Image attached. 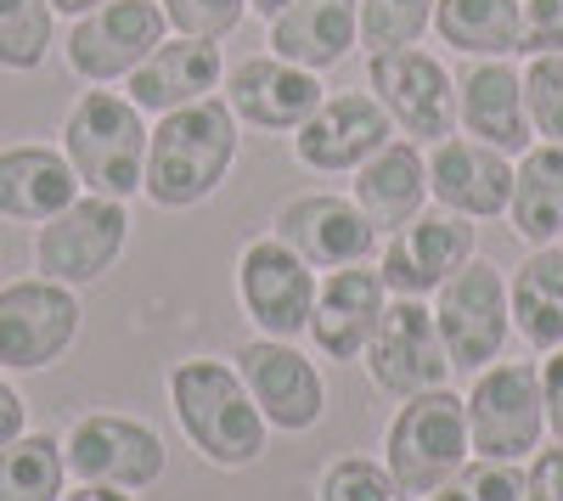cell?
Masks as SVG:
<instances>
[{
  "instance_id": "obj_25",
  "label": "cell",
  "mask_w": 563,
  "mask_h": 501,
  "mask_svg": "<svg viewBox=\"0 0 563 501\" xmlns=\"http://www.w3.org/2000/svg\"><path fill=\"white\" fill-rule=\"evenodd\" d=\"M74 192H79V175H74L68 153H52V147L0 153V214L7 220L45 225L74 203Z\"/></svg>"
},
{
  "instance_id": "obj_9",
  "label": "cell",
  "mask_w": 563,
  "mask_h": 501,
  "mask_svg": "<svg viewBox=\"0 0 563 501\" xmlns=\"http://www.w3.org/2000/svg\"><path fill=\"white\" fill-rule=\"evenodd\" d=\"M366 372L384 394H422V389H440L451 378V355L440 338V322L422 299H389L378 315V333L366 344Z\"/></svg>"
},
{
  "instance_id": "obj_13",
  "label": "cell",
  "mask_w": 563,
  "mask_h": 501,
  "mask_svg": "<svg viewBox=\"0 0 563 501\" xmlns=\"http://www.w3.org/2000/svg\"><path fill=\"white\" fill-rule=\"evenodd\" d=\"M68 474H79L85 485H113V490H147L164 479V439L135 423V417H113V412H97L85 417L68 445Z\"/></svg>"
},
{
  "instance_id": "obj_10",
  "label": "cell",
  "mask_w": 563,
  "mask_h": 501,
  "mask_svg": "<svg viewBox=\"0 0 563 501\" xmlns=\"http://www.w3.org/2000/svg\"><path fill=\"white\" fill-rule=\"evenodd\" d=\"M79 338V299L68 282L34 277L0 288V367L40 372Z\"/></svg>"
},
{
  "instance_id": "obj_1",
  "label": "cell",
  "mask_w": 563,
  "mask_h": 501,
  "mask_svg": "<svg viewBox=\"0 0 563 501\" xmlns=\"http://www.w3.org/2000/svg\"><path fill=\"white\" fill-rule=\"evenodd\" d=\"M231 164H238V113L225 108V97L186 102L175 113H158V130H147L141 192L158 209H192L220 192Z\"/></svg>"
},
{
  "instance_id": "obj_34",
  "label": "cell",
  "mask_w": 563,
  "mask_h": 501,
  "mask_svg": "<svg viewBox=\"0 0 563 501\" xmlns=\"http://www.w3.org/2000/svg\"><path fill=\"white\" fill-rule=\"evenodd\" d=\"M321 501H406L400 479L378 463H366V457H344L327 468L321 479Z\"/></svg>"
},
{
  "instance_id": "obj_15",
  "label": "cell",
  "mask_w": 563,
  "mask_h": 501,
  "mask_svg": "<svg viewBox=\"0 0 563 501\" xmlns=\"http://www.w3.org/2000/svg\"><path fill=\"white\" fill-rule=\"evenodd\" d=\"M271 237L288 243L316 270H339V265L372 259V248H378V225L361 214V203H344L333 192H310V198H288L276 209Z\"/></svg>"
},
{
  "instance_id": "obj_32",
  "label": "cell",
  "mask_w": 563,
  "mask_h": 501,
  "mask_svg": "<svg viewBox=\"0 0 563 501\" xmlns=\"http://www.w3.org/2000/svg\"><path fill=\"white\" fill-rule=\"evenodd\" d=\"M525 119L541 142L563 147V52H541L525 68Z\"/></svg>"
},
{
  "instance_id": "obj_26",
  "label": "cell",
  "mask_w": 563,
  "mask_h": 501,
  "mask_svg": "<svg viewBox=\"0 0 563 501\" xmlns=\"http://www.w3.org/2000/svg\"><path fill=\"white\" fill-rule=\"evenodd\" d=\"M507 220L519 232V243H536V248L563 237V147L558 142H536L519 153Z\"/></svg>"
},
{
  "instance_id": "obj_21",
  "label": "cell",
  "mask_w": 563,
  "mask_h": 501,
  "mask_svg": "<svg viewBox=\"0 0 563 501\" xmlns=\"http://www.w3.org/2000/svg\"><path fill=\"white\" fill-rule=\"evenodd\" d=\"M384 304H389V288H384L378 270H366V259L361 265H339L333 277L316 288V310H310L305 333L316 338L321 355L355 360V355H366L372 333H378Z\"/></svg>"
},
{
  "instance_id": "obj_37",
  "label": "cell",
  "mask_w": 563,
  "mask_h": 501,
  "mask_svg": "<svg viewBox=\"0 0 563 501\" xmlns=\"http://www.w3.org/2000/svg\"><path fill=\"white\" fill-rule=\"evenodd\" d=\"M525 501H563V439L552 450H536V457H530Z\"/></svg>"
},
{
  "instance_id": "obj_29",
  "label": "cell",
  "mask_w": 563,
  "mask_h": 501,
  "mask_svg": "<svg viewBox=\"0 0 563 501\" xmlns=\"http://www.w3.org/2000/svg\"><path fill=\"white\" fill-rule=\"evenodd\" d=\"M68 457L52 434H18L0 445V501H63Z\"/></svg>"
},
{
  "instance_id": "obj_3",
  "label": "cell",
  "mask_w": 563,
  "mask_h": 501,
  "mask_svg": "<svg viewBox=\"0 0 563 501\" xmlns=\"http://www.w3.org/2000/svg\"><path fill=\"white\" fill-rule=\"evenodd\" d=\"M68 164L79 187L102 198H130L141 192V169H147V124L141 108L119 90H85L68 113Z\"/></svg>"
},
{
  "instance_id": "obj_19",
  "label": "cell",
  "mask_w": 563,
  "mask_h": 501,
  "mask_svg": "<svg viewBox=\"0 0 563 501\" xmlns=\"http://www.w3.org/2000/svg\"><path fill=\"white\" fill-rule=\"evenodd\" d=\"M321 97H327L321 79L276 52L249 57L225 74V108L238 113V124H254V130H299Z\"/></svg>"
},
{
  "instance_id": "obj_7",
  "label": "cell",
  "mask_w": 563,
  "mask_h": 501,
  "mask_svg": "<svg viewBox=\"0 0 563 501\" xmlns=\"http://www.w3.org/2000/svg\"><path fill=\"white\" fill-rule=\"evenodd\" d=\"M434 322L445 338L451 367L462 372H485L490 360L507 344V288H501V270L490 259H467L462 270L440 282V304H434Z\"/></svg>"
},
{
  "instance_id": "obj_36",
  "label": "cell",
  "mask_w": 563,
  "mask_h": 501,
  "mask_svg": "<svg viewBox=\"0 0 563 501\" xmlns=\"http://www.w3.org/2000/svg\"><path fill=\"white\" fill-rule=\"evenodd\" d=\"M519 52H563V0H525V45Z\"/></svg>"
},
{
  "instance_id": "obj_40",
  "label": "cell",
  "mask_w": 563,
  "mask_h": 501,
  "mask_svg": "<svg viewBox=\"0 0 563 501\" xmlns=\"http://www.w3.org/2000/svg\"><path fill=\"white\" fill-rule=\"evenodd\" d=\"M63 501H130V496L113 490V485H85V490H74V496H63Z\"/></svg>"
},
{
  "instance_id": "obj_5",
  "label": "cell",
  "mask_w": 563,
  "mask_h": 501,
  "mask_svg": "<svg viewBox=\"0 0 563 501\" xmlns=\"http://www.w3.org/2000/svg\"><path fill=\"white\" fill-rule=\"evenodd\" d=\"M467 405V445L485 463H525L541 445L547 405H541V372L530 360H501V367L474 372Z\"/></svg>"
},
{
  "instance_id": "obj_2",
  "label": "cell",
  "mask_w": 563,
  "mask_h": 501,
  "mask_svg": "<svg viewBox=\"0 0 563 501\" xmlns=\"http://www.w3.org/2000/svg\"><path fill=\"white\" fill-rule=\"evenodd\" d=\"M175 417L214 468H249L265 457V417L243 383L238 367L225 360H180L169 372Z\"/></svg>"
},
{
  "instance_id": "obj_38",
  "label": "cell",
  "mask_w": 563,
  "mask_h": 501,
  "mask_svg": "<svg viewBox=\"0 0 563 501\" xmlns=\"http://www.w3.org/2000/svg\"><path fill=\"white\" fill-rule=\"evenodd\" d=\"M541 405H547L552 434L563 439V355H547V367H541Z\"/></svg>"
},
{
  "instance_id": "obj_20",
  "label": "cell",
  "mask_w": 563,
  "mask_h": 501,
  "mask_svg": "<svg viewBox=\"0 0 563 501\" xmlns=\"http://www.w3.org/2000/svg\"><path fill=\"white\" fill-rule=\"evenodd\" d=\"M429 192L467 220L507 214L512 164H507V153L485 147L479 135H440L429 153Z\"/></svg>"
},
{
  "instance_id": "obj_14",
  "label": "cell",
  "mask_w": 563,
  "mask_h": 501,
  "mask_svg": "<svg viewBox=\"0 0 563 501\" xmlns=\"http://www.w3.org/2000/svg\"><path fill=\"white\" fill-rule=\"evenodd\" d=\"M238 293L243 310L254 315V327H265L271 338H299L316 310V265H305L276 237L249 243L238 259Z\"/></svg>"
},
{
  "instance_id": "obj_8",
  "label": "cell",
  "mask_w": 563,
  "mask_h": 501,
  "mask_svg": "<svg viewBox=\"0 0 563 501\" xmlns=\"http://www.w3.org/2000/svg\"><path fill=\"white\" fill-rule=\"evenodd\" d=\"M366 85L384 102L389 124L411 142H440L456 124V79L422 52V45H400V52H372L366 57Z\"/></svg>"
},
{
  "instance_id": "obj_30",
  "label": "cell",
  "mask_w": 563,
  "mask_h": 501,
  "mask_svg": "<svg viewBox=\"0 0 563 501\" xmlns=\"http://www.w3.org/2000/svg\"><path fill=\"white\" fill-rule=\"evenodd\" d=\"M52 52V0H0V68L29 74Z\"/></svg>"
},
{
  "instance_id": "obj_28",
  "label": "cell",
  "mask_w": 563,
  "mask_h": 501,
  "mask_svg": "<svg viewBox=\"0 0 563 501\" xmlns=\"http://www.w3.org/2000/svg\"><path fill=\"white\" fill-rule=\"evenodd\" d=\"M507 315H512V327L525 333L530 349H558L563 344V248L541 243L519 265L512 293H507Z\"/></svg>"
},
{
  "instance_id": "obj_39",
  "label": "cell",
  "mask_w": 563,
  "mask_h": 501,
  "mask_svg": "<svg viewBox=\"0 0 563 501\" xmlns=\"http://www.w3.org/2000/svg\"><path fill=\"white\" fill-rule=\"evenodd\" d=\"M23 434V394L0 378V445H12Z\"/></svg>"
},
{
  "instance_id": "obj_18",
  "label": "cell",
  "mask_w": 563,
  "mask_h": 501,
  "mask_svg": "<svg viewBox=\"0 0 563 501\" xmlns=\"http://www.w3.org/2000/svg\"><path fill=\"white\" fill-rule=\"evenodd\" d=\"M225 63H220V45L198 40V34H164L147 57H141L124 74V97L141 113H175L186 102H203L214 97Z\"/></svg>"
},
{
  "instance_id": "obj_12",
  "label": "cell",
  "mask_w": 563,
  "mask_h": 501,
  "mask_svg": "<svg viewBox=\"0 0 563 501\" xmlns=\"http://www.w3.org/2000/svg\"><path fill=\"white\" fill-rule=\"evenodd\" d=\"M164 7L158 0H108V7L85 12L68 34V68L90 85L124 79L141 57L164 40Z\"/></svg>"
},
{
  "instance_id": "obj_17",
  "label": "cell",
  "mask_w": 563,
  "mask_h": 501,
  "mask_svg": "<svg viewBox=\"0 0 563 501\" xmlns=\"http://www.w3.org/2000/svg\"><path fill=\"white\" fill-rule=\"evenodd\" d=\"M389 130L395 124L372 90H339V97H321L316 113L299 124L294 153H299V164H310L321 175H344L378 153L389 142Z\"/></svg>"
},
{
  "instance_id": "obj_42",
  "label": "cell",
  "mask_w": 563,
  "mask_h": 501,
  "mask_svg": "<svg viewBox=\"0 0 563 501\" xmlns=\"http://www.w3.org/2000/svg\"><path fill=\"white\" fill-rule=\"evenodd\" d=\"M249 7H254V12H265V18H276L282 7H288V0H249Z\"/></svg>"
},
{
  "instance_id": "obj_6",
  "label": "cell",
  "mask_w": 563,
  "mask_h": 501,
  "mask_svg": "<svg viewBox=\"0 0 563 501\" xmlns=\"http://www.w3.org/2000/svg\"><path fill=\"white\" fill-rule=\"evenodd\" d=\"M130 243V214H124V198H74L63 214H52L40 225V243H34V259L52 282H68V288H85L108 277V265L124 254Z\"/></svg>"
},
{
  "instance_id": "obj_4",
  "label": "cell",
  "mask_w": 563,
  "mask_h": 501,
  "mask_svg": "<svg viewBox=\"0 0 563 501\" xmlns=\"http://www.w3.org/2000/svg\"><path fill=\"white\" fill-rule=\"evenodd\" d=\"M467 457H474V445H467V405L445 383L422 389V394H406L400 417L389 428V474L400 479V490L429 496Z\"/></svg>"
},
{
  "instance_id": "obj_23",
  "label": "cell",
  "mask_w": 563,
  "mask_h": 501,
  "mask_svg": "<svg viewBox=\"0 0 563 501\" xmlns=\"http://www.w3.org/2000/svg\"><path fill=\"white\" fill-rule=\"evenodd\" d=\"M361 45V0H288L271 18V52L310 74L344 63Z\"/></svg>"
},
{
  "instance_id": "obj_22",
  "label": "cell",
  "mask_w": 563,
  "mask_h": 501,
  "mask_svg": "<svg viewBox=\"0 0 563 501\" xmlns=\"http://www.w3.org/2000/svg\"><path fill=\"white\" fill-rule=\"evenodd\" d=\"M456 119L467 135H479L496 153H525L530 147V119H525V74L507 57H474L456 79Z\"/></svg>"
},
{
  "instance_id": "obj_31",
  "label": "cell",
  "mask_w": 563,
  "mask_h": 501,
  "mask_svg": "<svg viewBox=\"0 0 563 501\" xmlns=\"http://www.w3.org/2000/svg\"><path fill=\"white\" fill-rule=\"evenodd\" d=\"M434 29V0H361V45L400 52Z\"/></svg>"
},
{
  "instance_id": "obj_41",
  "label": "cell",
  "mask_w": 563,
  "mask_h": 501,
  "mask_svg": "<svg viewBox=\"0 0 563 501\" xmlns=\"http://www.w3.org/2000/svg\"><path fill=\"white\" fill-rule=\"evenodd\" d=\"M97 7H108V0H52V12H68V18H85Z\"/></svg>"
},
{
  "instance_id": "obj_27",
  "label": "cell",
  "mask_w": 563,
  "mask_h": 501,
  "mask_svg": "<svg viewBox=\"0 0 563 501\" xmlns=\"http://www.w3.org/2000/svg\"><path fill=\"white\" fill-rule=\"evenodd\" d=\"M434 34L462 57H519L525 7L519 0H434Z\"/></svg>"
},
{
  "instance_id": "obj_35",
  "label": "cell",
  "mask_w": 563,
  "mask_h": 501,
  "mask_svg": "<svg viewBox=\"0 0 563 501\" xmlns=\"http://www.w3.org/2000/svg\"><path fill=\"white\" fill-rule=\"evenodd\" d=\"M175 34H198V40H225L249 18V0H158Z\"/></svg>"
},
{
  "instance_id": "obj_24",
  "label": "cell",
  "mask_w": 563,
  "mask_h": 501,
  "mask_svg": "<svg viewBox=\"0 0 563 501\" xmlns=\"http://www.w3.org/2000/svg\"><path fill=\"white\" fill-rule=\"evenodd\" d=\"M422 198H429V158L417 153V142H384L366 164H355V203L378 232L406 225Z\"/></svg>"
},
{
  "instance_id": "obj_33",
  "label": "cell",
  "mask_w": 563,
  "mask_h": 501,
  "mask_svg": "<svg viewBox=\"0 0 563 501\" xmlns=\"http://www.w3.org/2000/svg\"><path fill=\"white\" fill-rule=\"evenodd\" d=\"M422 501H525V479L512 463H462L445 485H434Z\"/></svg>"
},
{
  "instance_id": "obj_11",
  "label": "cell",
  "mask_w": 563,
  "mask_h": 501,
  "mask_svg": "<svg viewBox=\"0 0 563 501\" xmlns=\"http://www.w3.org/2000/svg\"><path fill=\"white\" fill-rule=\"evenodd\" d=\"M467 259H474V225H467V214H456V209L422 214L417 209L406 225H395V232H389L378 277H384L389 293L422 299V293H434L451 270H462Z\"/></svg>"
},
{
  "instance_id": "obj_16",
  "label": "cell",
  "mask_w": 563,
  "mask_h": 501,
  "mask_svg": "<svg viewBox=\"0 0 563 501\" xmlns=\"http://www.w3.org/2000/svg\"><path fill=\"white\" fill-rule=\"evenodd\" d=\"M238 372H243L265 423L288 428V434H305L321 423V412H327L321 372L299 349H288V338H249L238 349Z\"/></svg>"
}]
</instances>
